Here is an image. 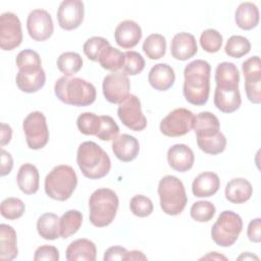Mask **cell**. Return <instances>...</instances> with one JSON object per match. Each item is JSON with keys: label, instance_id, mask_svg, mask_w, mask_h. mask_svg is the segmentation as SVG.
I'll return each mask as SVG.
<instances>
[{"label": "cell", "instance_id": "1", "mask_svg": "<svg viewBox=\"0 0 261 261\" xmlns=\"http://www.w3.org/2000/svg\"><path fill=\"white\" fill-rule=\"evenodd\" d=\"M210 73L211 66L206 60L196 59L186 65L182 94L190 104L203 106L207 103L210 93Z\"/></svg>", "mask_w": 261, "mask_h": 261}, {"label": "cell", "instance_id": "2", "mask_svg": "<svg viewBox=\"0 0 261 261\" xmlns=\"http://www.w3.org/2000/svg\"><path fill=\"white\" fill-rule=\"evenodd\" d=\"M56 97L67 105L86 107L93 104L96 100L95 86L81 77H59L54 86Z\"/></svg>", "mask_w": 261, "mask_h": 261}, {"label": "cell", "instance_id": "3", "mask_svg": "<svg viewBox=\"0 0 261 261\" xmlns=\"http://www.w3.org/2000/svg\"><path fill=\"white\" fill-rule=\"evenodd\" d=\"M76 163L83 175L89 179H100L106 176L111 168L108 154L92 141L84 142L79 146Z\"/></svg>", "mask_w": 261, "mask_h": 261}, {"label": "cell", "instance_id": "4", "mask_svg": "<svg viewBox=\"0 0 261 261\" xmlns=\"http://www.w3.org/2000/svg\"><path fill=\"white\" fill-rule=\"evenodd\" d=\"M119 200L116 193L101 188L92 193L89 199L91 223L96 227H104L112 223L116 216Z\"/></svg>", "mask_w": 261, "mask_h": 261}, {"label": "cell", "instance_id": "5", "mask_svg": "<svg viewBox=\"0 0 261 261\" xmlns=\"http://www.w3.org/2000/svg\"><path fill=\"white\" fill-rule=\"evenodd\" d=\"M77 185V176L70 165L55 166L46 176L44 189L46 195L56 201H66L71 197Z\"/></svg>", "mask_w": 261, "mask_h": 261}, {"label": "cell", "instance_id": "6", "mask_svg": "<svg viewBox=\"0 0 261 261\" xmlns=\"http://www.w3.org/2000/svg\"><path fill=\"white\" fill-rule=\"evenodd\" d=\"M158 196L162 211L171 216L179 215L188 203L182 181L174 175H165L158 184Z\"/></svg>", "mask_w": 261, "mask_h": 261}, {"label": "cell", "instance_id": "7", "mask_svg": "<svg viewBox=\"0 0 261 261\" xmlns=\"http://www.w3.org/2000/svg\"><path fill=\"white\" fill-rule=\"evenodd\" d=\"M242 229L241 216L231 210H224L212 225L211 238L217 246L227 248L237 242Z\"/></svg>", "mask_w": 261, "mask_h": 261}, {"label": "cell", "instance_id": "8", "mask_svg": "<svg viewBox=\"0 0 261 261\" xmlns=\"http://www.w3.org/2000/svg\"><path fill=\"white\" fill-rule=\"evenodd\" d=\"M22 129L30 149L40 150L47 145L49 141V129L46 117L41 111L29 113L22 121Z\"/></svg>", "mask_w": 261, "mask_h": 261}, {"label": "cell", "instance_id": "9", "mask_svg": "<svg viewBox=\"0 0 261 261\" xmlns=\"http://www.w3.org/2000/svg\"><path fill=\"white\" fill-rule=\"evenodd\" d=\"M196 115L187 108H175L160 121V132L166 137L176 138L187 135L195 123Z\"/></svg>", "mask_w": 261, "mask_h": 261}, {"label": "cell", "instance_id": "10", "mask_svg": "<svg viewBox=\"0 0 261 261\" xmlns=\"http://www.w3.org/2000/svg\"><path fill=\"white\" fill-rule=\"evenodd\" d=\"M117 116L127 128L134 132H141L147 126V118L142 112L140 99L129 94L117 107Z\"/></svg>", "mask_w": 261, "mask_h": 261}, {"label": "cell", "instance_id": "11", "mask_svg": "<svg viewBox=\"0 0 261 261\" xmlns=\"http://www.w3.org/2000/svg\"><path fill=\"white\" fill-rule=\"evenodd\" d=\"M22 42L21 22L13 12H3L0 16V48L10 51Z\"/></svg>", "mask_w": 261, "mask_h": 261}, {"label": "cell", "instance_id": "12", "mask_svg": "<svg viewBox=\"0 0 261 261\" xmlns=\"http://www.w3.org/2000/svg\"><path fill=\"white\" fill-rule=\"evenodd\" d=\"M130 83L124 72L115 71L107 74L102 83L105 99L112 104L121 103L129 95Z\"/></svg>", "mask_w": 261, "mask_h": 261}, {"label": "cell", "instance_id": "13", "mask_svg": "<svg viewBox=\"0 0 261 261\" xmlns=\"http://www.w3.org/2000/svg\"><path fill=\"white\" fill-rule=\"evenodd\" d=\"M27 30L34 41L43 42L48 40L54 32L51 14L41 8L32 10L27 18Z\"/></svg>", "mask_w": 261, "mask_h": 261}, {"label": "cell", "instance_id": "14", "mask_svg": "<svg viewBox=\"0 0 261 261\" xmlns=\"http://www.w3.org/2000/svg\"><path fill=\"white\" fill-rule=\"evenodd\" d=\"M57 20L61 29L72 31L77 29L85 15V5L81 0H64L57 9Z\"/></svg>", "mask_w": 261, "mask_h": 261}, {"label": "cell", "instance_id": "15", "mask_svg": "<svg viewBox=\"0 0 261 261\" xmlns=\"http://www.w3.org/2000/svg\"><path fill=\"white\" fill-rule=\"evenodd\" d=\"M142 29L134 20L125 19L119 22L114 31L116 44L122 49H132L136 47L142 39Z\"/></svg>", "mask_w": 261, "mask_h": 261}, {"label": "cell", "instance_id": "16", "mask_svg": "<svg viewBox=\"0 0 261 261\" xmlns=\"http://www.w3.org/2000/svg\"><path fill=\"white\" fill-rule=\"evenodd\" d=\"M197 52V42L192 34L181 32L174 35L170 44V53L174 59L185 61L195 56Z\"/></svg>", "mask_w": 261, "mask_h": 261}, {"label": "cell", "instance_id": "17", "mask_svg": "<svg viewBox=\"0 0 261 261\" xmlns=\"http://www.w3.org/2000/svg\"><path fill=\"white\" fill-rule=\"evenodd\" d=\"M195 161L193 150L186 144H175L167 151V162L169 166L178 172L190 170Z\"/></svg>", "mask_w": 261, "mask_h": 261}, {"label": "cell", "instance_id": "18", "mask_svg": "<svg viewBox=\"0 0 261 261\" xmlns=\"http://www.w3.org/2000/svg\"><path fill=\"white\" fill-rule=\"evenodd\" d=\"M111 147L115 157L122 162L135 160L140 152L139 141L134 136L127 134L117 136L113 140Z\"/></svg>", "mask_w": 261, "mask_h": 261}, {"label": "cell", "instance_id": "19", "mask_svg": "<svg viewBox=\"0 0 261 261\" xmlns=\"http://www.w3.org/2000/svg\"><path fill=\"white\" fill-rule=\"evenodd\" d=\"M148 82L157 91H167L175 82L174 70L167 63H157L151 67L148 74Z\"/></svg>", "mask_w": 261, "mask_h": 261}, {"label": "cell", "instance_id": "20", "mask_svg": "<svg viewBox=\"0 0 261 261\" xmlns=\"http://www.w3.org/2000/svg\"><path fill=\"white\" fill-rule=\"evenodd\" d=\"M194 130L199 140L210 139L220 133V122L216 115L209 111H202L196 115Z\"/></svg>", "mask_w": 261, "mask_h": 261}, {"label": "cell", "instance_id": "21", "mask_svg": "<svg viewBox=\"0 0 261 261\" xmlns=\"http://www.w3.org/2000/svg\"><path fill=\"white\" fill-rule=\"evenodd\" d=\"M65 258L67 261H95L97 258L96 245L88 239H77L67 246Z\"/></svg>", "mask_w": 261, "mask_h": 261}, {"label": "cell", "instance_id": "22", "mask_svg": "<svg viewBox=\"0 0 261 261\" xmlns=\"http://www.w3.org/2000/svg\"><path fill=\"white\" fill-rule=\"evenodd\" d=\"M220 188L219 176L212 171H205L195 177L192 192L198 198H208L215 195Z\"/></svg>", "mask_w": 261, "mask_h": 261}, {"label": "cell", "instance_id": "23", "mask_svg": "<svg viewBox=\"0 0 261 261\" xmlns=\"http://www.w3.org/2000/svg\"><path fill=\"white\" fill-rule=\"evenodd\" d=\"M253 194L251 182L244 177H236L230 179L224 190L227 201L233 204H243L250 200Z\"/></svg>", "mask_w": 261, "mask_h": 261}, {"label": "cell", "instance_id": "24", "mask_svg": "<svg viewBox=\"0 0 261 261\" xmlns=\"http://www.w3.org/2000/svg\"><path fill=\"white\" fill-rule=\"evenodd\" d=\"M216 88L223 90L239 89L240 72L238 67L228 61H223L216 66L215 69Z\"/></svg>", "mask_w": 261, "mask_h": 261}, {"label": "cell", "instance_id": "25", "mask_svg": "<svg viewBox=\"0 0 261 261\" xmlns=\"http://www.w3.org/2000/svg\"><path fill=\"white\" fill-rule=\"evenodd\" d=\"M16 181L19 190L25 195H33L38 192L40 174L38 168L32 163L22 164L17 172Z\"/></svg>", "mask_w": 261, "mask_h": 261}, {"label": "cell", "instance_id": "26", "mask_svg": "<svg viewBox=\"0 0 261 261\" xmlns=\"http://www.w3.org/2000/svg\"><path fill=\"white\" fill-rule=\"evenodd\" d=\"M18 254L17 237L14 228L8 224H0V260H13Z\"/></svg>", "mask_w": 261, "mask_h": 261}, {"label": "cell", "instance_id": "27", "mask_svg": "<svg viewBox=\"0 0 261 261\" xmlns=\"http://www.w3.org/2000/svg\"><path fill=\"white\" fill-rule=\"evenodd\" d=\"M259 9L252 2H242L234 12V21L244 31H250L256 28L259 23Z\"/></svg>", "mask_w": 261, "mask_h": 261}, {"label": "cell", "instance_id": "28", "mask_svg": "<svg viewBox=\"0 0 261 261\" xmlns=\"http://www.w3.org/2000/svg\"><path fill=\"white\" fill-rule=\"evenodd\" d=\"M17 88L24 93H36L46 83V73L43 68L36 71H19L15 76Z\"/></svg>", "mask_w": 261, "mask_h": 261}, {"label": "cell", "instance_id": "29", "mask_svg": "<svg viewBox=\"0 0 261 261\" xmlns=\"http://www.w3.org/2000/svg\"><path fill=\"white\" fill-rule=\"evenodd\" d=\"M213 101L215 107L219 111L223 113H232L237 111L242 104L240 90H223L215 88Z\"/></svg>", "mask_w": 261, "mask_h": 261}, {"label": "cell", "instance_id": "30", "mask_svg": "<svg viewBox=\"0 0 261 261\" xmlns=\"http://www.w3.org/2000/svg\"><path fill=\"white\" fill-rule=\"evenodd\" d=\"M37 230L44 240H57L60 238L59 217L54 213H44L37 220Z\"/></svg>", "mask_w": 261, "mask_h": 261}, {"label": "cell", "instance_id": "31", "mask_svg": "<svg viewBox=\"0 0 261 261\" xmlns=\"http://www.w3.org/2000/svg\"><path fill=\"white\" fill-rule=\"evenodd\" d=\"M83 223V214L79 210H67L59 218L60 238L67 239L74 234Z\"/></svg>", "mask_w": 261, "mask_h": 261}, {"label": "cell", "instance_id": "32", "mask_svg": "<svg viewBox=\"0 0 261 261\" xmlns=\"http://www.w3.org/2000/svg\"><path fill=\"white\" fill-rule=\"evenodd\" d=\"M125 57L124 53H122L119 49L113 48L111 45L107 46L100 54L98 62L99 64L107 70L112 72L118 71L124 65Z\"/></svg>", "mask_w": 261, "mask_h": 261}, {"label": "cell", "instance_id": "33", "mask_svg": "<svg viewBox=\"0 0 261 261\" xmlns=\"http://www.w3.org/2000/svg\"><path fill=\"white\" fill-rule=\"evenodd\" d=\"M56 64L58 69L64 74V76L70 77L82 69L83 58L76 52H63L57 58Z\"/></svg>", "mask_w": 261, "mask_h": 261}, {"label": "cell", "instance_id": "34", "mask_svg": "<svg viewBox=\"0 0 261 261\" xmlns=\"http://www.w3.org/2000/svg\"><path fill=\"white\" fill-rule=\"evenodd\" d=\"M143 51L151 60L162 58L166 53V39L161 34L149 35L143 43Z\"/></svg>", "mask_w": 261, "mask_h": 261}, {"label": "cell", "instance_id": "35", "mask_svg": "<svg viewBox=\"0 0 261 261\" xmlns=\"http://www.w3.org/2000/svg\"><path fill=\"white\" fill-rule=\"evenodd\" d=\"M19 71H36L42 68V60L38 52L32 49L21 50L15 59Z\"/></svg>", "mask_w": 261, "mask_h": 261}, {"label": "cell", "instance_id": "36", "mask_svg": "<svg viewBox=\"0 0 261 261\" xmlns=\"http://www.w3.org/2000/svg\"><path fill=\"white\" fill-rule=\"evenodd\" d=\"M251 50L250 41L240 35H233L226 41L224 51L225 54L232 58H241L247 55Z\"/></svg>", "mask_w": 261, "mask_h": 261}, {"label": "cell", "instance_id": "37", "mask_svg": "<svg viewBox=\"0 0 261 261\" xmlns=\"http://www.w3.org/2000/svg\"><path fill=\"white\" fill-rule=\"evenodd\" d=\"M25 211L24 203L14 197H9L4 199L0 205L1 215L8 220H15L20 218Z\"/></svg>", "mask_w": 261, "mask_h": 261}, {"label": "cell", "instance_id": "38", "mask_svg": "<svg viewBox=\"0 0 261 261\" xmlns=\"http://www.w3.org/2000/svg\"><path fill=\"white\" fill-rule=\"evenodd\" d=\"M101 123V118L93 112H84L79 115L76 119V125L79 130L86 136L97 135Z\"/></svg>", "mask_w": 261, "mask_h": 261}, {"label": "cell", "instance_id": "39", "mask_svg": "<svg viewBox=\"0 0 261 261\" xmlns=\"http://www.w3.org/2000/svg\"><path fill=\"white\" fill-rule=\"evenodd\" d=\"M222 36L214 29H207L200 36V45L202 49L208 53H216L221 49Z\"/></svg>", "mask_w": 261, "mask_h": 261}, {"label": "cell", "instance_id": "40", "mask_svg": "<svg viewBox=\"0 0 261 261\" xmlns=\"http://www.w3.org/2000/svg\"><path fill=\"white\" fill-rule=\"evenodd\" d=\"M216 208L214 204L209 201H197L190 210L191 217L198 222H208L215 215Z\"/></svg>", "mask_w": 261, "mask_h": 261}, {"label": "cell", "instance_id": "41", "mask_svg": "<svg viewBox=\"0 0 261 261\" xmlns=\"http://www.w3.org/2000/svg\"><path fill=\"white\" fill-rule=\"evenodd\" d=\"M197 144L199 149L204 153L209 155H217L224 151L226 147V139L224 135L220 132L217 136L210 139H197Z\"/></svg>", "mask_w": 261, "mask_h": 261}, {"label": "cell", "instance_id": "42", "mask_svg": "<svg viewBox=\"0 0 261 261\" xmlns=\"http://www.w3.org/2000/svg\"><path fill=\"white\" fill-rule=\"evenodd\" d=\"M109 45H110V43L108 42L107 39H105L103 37H99V36H94L92 38H89L85 42V44L83 46V50H84L85 55L90 60L98 61L101 52Z\"/></svg>", "mask_w": 261, "mask_h": 261}, {"label": "cell", "instance_id": "43", "mask_svg": "<svg viewBox=\"0 0 261 261\" xmlns=\"http://www.w3.org/2000/svg\"><path fill=\"white\" fill-rule=\"evenodd\" d=\"M124 65L122 71L126 75H137L141 73L145 68V60L143 56L137 51H126L124 52Z\"/></svg>", "mask_w": 261, "mask_h": 261}, {"label": "cell", "instance_id": "44", "mask_svg": "<svg viewBox=\"0 0 261 261\" xmlns=\"http://www.w3.org/2000/svg\"><path fill=\"white\" fill-rule=\"evenodd\" d=\"M129 209L138 217H147L153 212L154 206L152 200L147 196L136 195L129 201Z\"/></svg>", "mask_w": 261, "mask_h": 261}, {"label": "cell", "instance_id": "45", "mask_svg": "<svg viewBox=\"0 0 261 261\" xmlns=\"http://www.w3.org/2000/svg\"><path fill=\"white\" fill-rule=\"evenodd\" d=\"M101 123L96 135L101 141H112L119 134V126L115 120L109 115H100Z\"/></svg>", "mask_w": 261, "mask_h": 261}, {"label": "cell", "instance_id": "46", "mask_svg": "<svg viewBox=\"0 0 261 261\" xmlns=\"http://www.w3.org/2000/svg\"><path fill=\"white\" fill-rule=\"evenodd\" d=\"M245 91L249 101L254 104L261 103V75L245 76Z\"/></svg>", "mask_w": 261, "mask_h": 261}, {"label": "cell", "instance_id": "47", "mask_svg": "<svg viewBox=\"0 0 261 261\" xmlns=\"http://www.w3.org/2000/svg\"><path fill=\"white\" fill-rule=\"evenodd\" d=\"M34 260L35 261H41V260L58 261L59 260V251L54 246H50V245L41 246L35 251Z\"/></svg>", "mask_w": 261, "mask_h": 261}, {"label": "cell", "instance_id": "48", "mask_svg": "<svg viewBox=\"0 0 261 261\" xmlns=\"http://www.w3.org/2000/svg\"><path fill=\"white\" fill-rule=\"evenodd\" d=\"M242 70L244 76L250 74H261V64L259 56L255 55L242 63Z\"/></svg>", "mask_w": 261, "mask_h": 261}, {"label": "cell", "instance_id": "49", "mask_svg": "<svg viewBox=\"0 0 261 261\" xmlns=\"http://www.w3.org/2000/svg\"><path fill=\"white\" fill-rule=\"evenodd\" d=\"M248 239L253 243H260L261 241V219L255 218L249 222L247 228Z\"/></svg>", "mask_w": 261, "mask_h": 261}, {"label": "cell", "instance_id": "50", "mask_svg": "<svg viewBox=\"0 0 261 261\" xmlns=\"http://www.w3.org/2000/svg\"><path fill=\"white\" fill-rule=\"evenodd\" d=\"M127 254V250L121 246H112L109 247L105 253L103 260L110 261V260H125Z\"/></svg>", "mask_w": 261, "mask_h": 261}, {"label": "cell", "instance_id": "51", "mask_svg": "<svg viewBox=\"0 0 261 261\" xmlns=\"http://www.w3.org/2000/svg\"><path fill=\"white\" fill-rule=\"evenodd\" d=\"M13 167V159L7 151L4 149H1V168H0V174L1 176H5L9 174Z\"/></svg>", "mask_w": 261, "mask_h": 261}, {"label": "cell", "instance_id": "52", "mask_svg": "<svg viewBox=\"0 0 261 261\" xmlns=\"http://www.w3.org/2000/svg\"><path fill=\"white\" fill-rule=\"evenodd\" d=\"M12 137V129L9 124L1 123V146L7 145L11 141Z\"/></svg>", "mask_w": 261, "mask_h": 261}, {"label": "cell", "instance_id": "53", "mask_svg": "<svg viewBox=\"0 0 261 261\" xmlns=\"http://www.w3.org/2000/svg\"><path fill=\"white\" fill-rule=\"evenodd\" d=\"M147 256L138 250H133V251H127L125 261H134V260H147Z\"/></svg>", "mask_w": 261, "mask_h": 261}, {"label": "cell", "instance_id": "54", "mask_svg": "<svg viewBox=\"0 0 261 261\" xmlns=\"http://www.w3.org/2000/svg\"><path fill=\"white\" fill-rule=\"evenodd\" d=\"M201 259H223V260H226V257L219 255L217 252H210L209 254L202 257Z\"/></svg>", "mask_w": 261, "mask_h": 261}, {"label": "cell", "instance_id": "55", "mask_svg": "<svg viewBox=\"0 0 261 261\" xmlns=\"http://www.w3.org/2000/svg\"><path fill=\"white\" fill-rule=\"evenodd\" d=\"M238 259L239 260H253V259H256V260H259V258L256 256V255H253L252 253H250V252H246V253H243L242 255H240L239 257H238Z\"/></svg>", "mask_w": 261, "mask_h": 261}]
</instances>
